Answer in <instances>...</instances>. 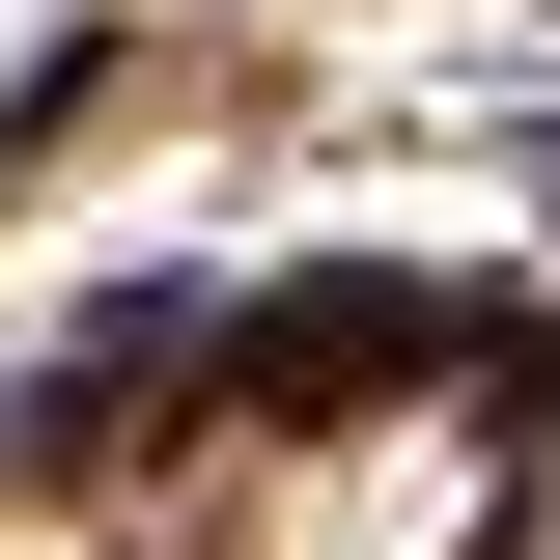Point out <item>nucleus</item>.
<instances>
[{
    "label": "nucleus",
    "mask_w": 560,
    "mask_h": 560,
    "mask_svg": "<svg viewBox=\"0 0 560 560\" xmlns=\"http://www.w3.org/2000/svg\"><path fill=\"white\" fill-rule=\"evenodd\" d=\"M0 560H84V533H28V504H0Z\"/></svg>",
    "instance_id": "nucleus-1"
}]
</instances>
